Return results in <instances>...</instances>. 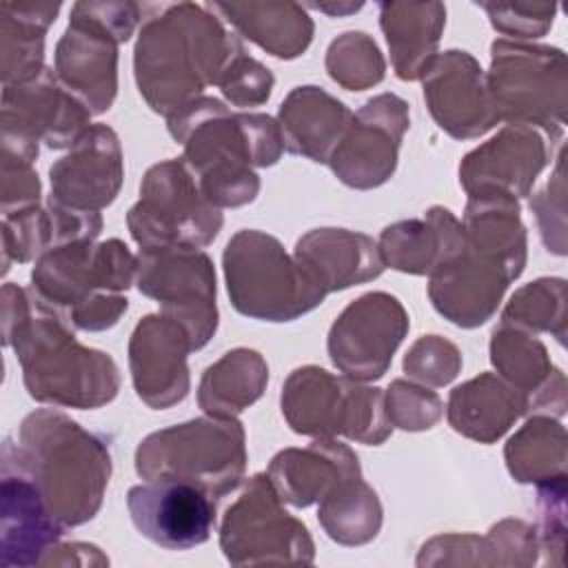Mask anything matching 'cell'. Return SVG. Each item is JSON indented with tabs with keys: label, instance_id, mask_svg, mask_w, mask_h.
<instances>
[{
	"label": "cell",
	"instance_id": "obj_1",
	"mask_svg": "<svg viewBox=\"0 0 568 568\" xmlns=\"http://www.w3.org/2000/svg\"><path fill=\"white\" fill-rule=\"evenodd\" d=\"M171 135L184 144V164L215 206H242L260 189L251 166L280 160L284 140L268 115L231 113L215 98H197L171 113Z\"/></svg>",
	"mask_w": 568,
	"mask_h": 568
},
{
	"label": "cell",
	"instance_id": "obj_2",
	"mask_svg": "<svg viewBox=\"0 0 568 568\" xmlns=\"http://www.w3.org/2000/svg\"><path fill=\"white\" fill-rule=\"evenodd\" d=\"M242 42L206 7L180 2L146 20L135 44V80L153 111L171 115L217 84Z\"/></svg>",
	"mask_w": 568,
	"mask_h": 568
},
{
	"label": "cell",
	"instance_id": "obj_3",
	"mask_svg": "<svg viewBox=\"0 0 568 568\" xmlns=\"http://www.w3.org/2000/svg\"><path fill=\"white\" fill-rule=\"evenodd\" d=\"M18 322L4 333L24 371L33 399L95 408L111 402L120 386L118 366L106 353L80 346L67 324L42 308L27 291H16Z\"/></svg>",
	"mask_w": 568,
	"mask_h": 568
},
{
	"label": "cell",
	"instance_id": "obj_4",
	"mask_svg": "<svg viewBox=\"0 0 568 568\" xmlns=\"http://www.w3.org/2000/svg\"><path fill=\"white\" fill-rule=\"evenodd\" d=\"M18 453L62 528L98 513L111 470L104 442L62 413L38 410L22 422Z\"/></svg>",
	"mask_w": 568,
	"mask_h": 568
},
{
	"label": "cell",
	"instance_id": "obj_5",
	"mask_svg": "<svg viewBox=\"0 0 568 568\" xmlns=\"http://www.w3.org/2000/svg\"><path fill=\"white\" fill-rule=\"evenodd\" d=\"M138 260L120 240L93 246L91 240L71 242L42 253L31 277L33 297L64 324L82 331H102L126 311L129 288Z\"/></svg>",
	"mask_w": 568,
	"mask_h": 568
},
{
	"label": "cell",
	"instance_id": "obj_6",
	"mask_svg": "<svg viewBox=\"0 0 568 568\" xmlns=\"http://www.w3.org/2000/svg\"><path fill=\"white\" fill-rule=\"evenodd\" d=\"M244 466V428L233 417H200L158 430L135 450L140 477L189 481L215 499L240 484Z\"/></svg>",
	"mask_w": 568,
	"mask_h": 568
},
{
	"label": "cell",
	"instance_id": "obj_7",
	"mask_svg": "<svg viewBox=\"0 0 568 568\" xmlns=\"http://www.w3.org/2000/svg\"><path fill=\"white\" fill-rule=\"evenodd\" d=\"M224 273L233 306L255 320L291 322L326 297L297 260L260 231H240L226 244Z\"/></svg>",
	"mask_w": 568,
	"mask_h": 568
},
{
	"label": "cell",
	"instance_id": "obj_8",
	"mask_svg": "<svg viewBox=\"0 0 568 568\" xmlns=\"http://www.w3.org/2000/svg\"><path fill=\"white\" fill-rule=\"evenodd\" d=\"M140 202L129 211L133 240L149 248H200L215 240L222 213L211 204L184 162L155 164L144 175Z\"/></svg>",
	"mask_w": 568,
	"mask_h": 568
},
{
	"label": "cell",
	"instance_id": "obj_9",
	"mask_svg": "<svg viewBox=\"0 0 568 568\" xmlns=\"http://www.w3.org/2000/svg\"><path fill=\"white\" fill-rule=\"evenodd\" d=\"M311 408L315 410L293 428L295 433L320 437L344 433L364 444H379L393 428L379 388L331 377L315 366L293 371L282 393V410L288 422Z\"/></svg>",
	"mask_w": 568,
	"mask_h": 568
},
{
	"label": "cell",
	"instance_id": "obj_10",
	"mask_svg": "<svg viewBox=\"0 0 568 568\" xmlns=\"http://www.w3.org/2000/svg\"><path fill=\"white\" fill-rule=\"evenodd\" d=\"M91 111L44 67L40 73L4 84L2 155L31 164L38 142L49 149L73 146L87 131Z\"/></svg>",
	"mask_w": 568,
	"mask_h": 568
},
{
	"label": "cell",
	"instance_id": "obj_11",
	"mask_svg": "<svg viewBox=\"0 0 568 568\" xmlns=\"http://www.w3.org/2000/svg\"><path fill=\"white\" fill-rule=\"evenodd\" d=\"M138 288L162 304V315L182 324L191 348H202L217 326L215 273L197 248H149L138 255Z\"/></svg>",
	"mask_w": 568,
	"mask_h": 568
},
{
	"label": "cell",
	"instance_id": "obj_12",
	"mask_svg": "<svg viewBox=\"0 0 568 568\" xmlns=\"http://www.w3.org/2000/svg\"><path fill=\"white\" fill-rule=\"evenodd\" d=\"M532 87L566 93L564 53L550 47H524L508 40L493 42L488 89L499 118L510 124H537L552 142H557L564 129V118L555 113Z\"/></svg>",
	"mask_w": 568,
	"mask_h": 568
},
{
	"label": "cell",
	"instance_id": "obj_13",
	"mask_svg": "<svg viewBox=\"0 0 568 568\" xmlns=\"http://www.w3.org/2000/svg\"><path fill=\"white\" fill-rule=\"evenodd\" d=\"M220 541L231 564H246L251 552H262L260 561H275V550H284L288 561H313V541L304 524L280 508V495L266 475H255L226 510Z\"/></svg>",
	"mask_w": 568,
	"mask_h": 568
},
{
	"label": "cell",
	"instance_id": "obj_14",
	"mask_svg": "<svg viewBox=\"0 0 568 568\" xmlns=\"http://www.w3.org/2000/svg\"><path fill=\"white\" fill-rule=\"evenodd\" d=\"M135 530L166 550L204 544L215 524V497L180 479H146L126 495Z\"/></svg>",
	"mask_w": 568,
	"mask_h": 568
},
{
	"label": "cell",
	"instance_id": "obj_15",
	"mask_svg": "<svg viewBox=\"0 0 568 568\" xmlns=\"http://www.w3.org/2000/svg\"><path fill=\"white\" fill-rule=\"evenodd\" d=\"M406 328V311L393 295L368 293L333 324L328 335L331 359L348 377L377 379L386 373Z\"/></svg>",
	"mask_w": 568,
	"mask_h": 568
},
{
	"label": "cell",
	"instance_id": "obj_16",
	"mask_svg": "<svg viewBox=\"0 0 568 568\" xmlns=\"http://www.w3.org/2000/svg\"><path fill=\"white\" fill-rule=\"evenodd\" d=\"M408 126L406 102L393 93L377 95L353 115L328 164L335 175L355 189L386 182L397 164L399 140Z\"/></svg>",
	"mask_w": 568,
	"mask_h": 568
},
{
	"label": "cell",
	"instance_id": "obj_17",
	"mask_svg": "<svg viewBox=\"0 0 568 568\" xmlns=\"http://www.w3.org/2000/svg\"><path fill=\"white\" fill-rule=\"evenodd\" d=\"M64 528L53 517L18 446L2 444V566L42 564Z\"/></svg>",
	"mask_w": 568,
	"mask_h": 568
},
{
	"label": "cell",
	"instance_id": "obj_18",
	"mask_svg": "<svg viewBox=\"0 0 568 568\" xmlns=\"http://www.w3.org/2000/svg\"><path fill=\"white\" fill-rule=\"evenodd\" d=\"M118 44L113 31L89 16L82 2L73 4L69 27L58 42V80L91 113H104L118 87Z\"/></svg>",
	"mask_w": 568,
	"mask_h": 568
},
{
	"label": "cell",
	"instance_id": "obj_19",
	"mask_svg": "<svg viewBox=\"0 0 568 568\" xmlns=\"http://www.w3.org/2000/svg\"><path fill=\"white\" fill-rule=\"evenodd\" d=\"M422 78L433 118L453 138L479 135L499 120L488 82L466 51L435 55Z\"/></svg>",
	"mask_w": 568,
	"mask_h": 568
},
{
	"label": "cell",
	"instance_id": "obj_20",
	"mask_svg": "<svg viewBox=\"0 0 568 568\" xmlns=\"http://www.w3.org/2000/svg\"><path fill=\"white\" fill-rule=\"evenodd\" d=\"M51 202L98 213L111 204L122 182V151L118 135L104 126H89L71 153L51 166Z\"/></svg>",
	"mask_w": 568,
	"mask_h": 568
},
{
	"label": "cell",
	"instance_id": "obj_21",
	"mask_svg": "<svg viewBox=\"0 0 568 568\" xmlns=\"http://www.w3.org/2000/svg\"><path fill=\"white\" fill-rule=\"evenodd\" d=\"M191 337L166 315H146L131 337V371L138 395L153 408H166L186 397V353Z\"/></svg>",
	"mask_w": 568,
	"mask_h": 568
},
{
	"label": "cell",
	"instance_id": "obj_22",
	"mask_svg": "<svg viewBox=\"0 0 568 568\" xmlns=\"http://www.w3.org/2000/svg\"><path fill=\"white\" fill-rule=\"evenodd\" d=\"M508 282L510 275L497 262L481 257L479 264V255L466 246L462 255L433 273L430 300L450 322L470 328L493 315Z\"/></svg>",
	"mask_w": 568,
	"mask_h": 568
},
{
	"label": "cell",
	"instance_id": "obj_23",
	"mask_svg": "<svg viewBox=\"0 0 568 568\" xmlns=\"http://www.w3.org/2000/svg\"><path fill=\"white\" fill-rule=\"evenodd\" d=\"M357 475L359 466L353 450L328 437L306 450H282L268 468V479L280 490V499L293 506H311L324 499L339 481Z\"/></svg>",
	"mask_w": 568,
	"mask_h": 568
},
{
	"label": "cell",
	"instance_id": "obj_24",
	"mask_svg": "<svg viewBox=\"0 0 568 568\" xmlns=\"http://www.w3.org/2000/svg\"><path fill=\"white\" fill-rule=\"evenodd\" d=\"M295 260L324 293L342 288L337 264H342L348 286L377 277L386 266L368 235L344 229H317L304 235L295 246Z\"/></svg>",
	"mask_w": 568,
	"mask_h": 568
},
{
	"label": "cell",
	"instance_id": "obj_25",
	"mask_svg": "<svg viewBox=\"0 0 568 568\" xmlns=\"http://www.w3.org/2000/svg\"><path fill=\"white\" fill-rule=\"evenodd\" d=\"M382 257L397 271L435 273L466 251L462 224L448 209L435 206L426 220L397 222L382 233Z\"/></svg>",
	"mask_w": 568,
	"mask_h": 568
},
{
	"label": "cell",
	"instance_id": "obj_26",
	"mask_svg": "<svg viewBox=\"0 0 568 568\" xmlns=\"http://www.w3.org/2000/svg\"><path fill=\"white\" fill-rule=\"evenodd\" d=\"M353 113L317 87H297L280 109V131L291 153L328 162Z\"/></svg>",
	"mask_w": 568,
	"mask_h": 568
},
{
	"label": "cell",
	"instance_id": "obj_27",
	"mask_svg": "<svg viewBox=\"0 0 568 568\" xmlns=\"http://www.w3.org/2000/svg\"><path fill=\"white\" fill-rule=\"evenodd\" d=\"M521 413H526L524 393L506 386L490 373L457 386L448 402L453 428L479 442L497 439Z\"/></svg>",
	"mask_w": 568,
	"mask_h": 568
},
{
	"label": "cell",
	"instance_id": "obj_28",
	"mask_svg": "<svg viewBox=\"0 0 568 568\" xmlns=\"http://www.w3.org/2000/svg\"><path fill=\"white\" fill-rule=\"evenodd\" d=\"M446 9L439 2L430 4H379V22L386 33L395 73L402 80L422 78L428 62L435 58V47L444 27Z\"/></svg>",
	"mask_w": 568,
	"mask_h": 568
},
{
	"label": "cell",
	"instance_id": "obj_29",
	"mask_svg": "<svg viewBox=\"0 0 568 568\" xmlns=\"http://www.w3.org/2000/svg\"><path fill=\"white\" fill-rule=\"evenodd\" d=\"M211 9L222 11L246 38L264 47L277 58H295L306 51L313 22L300 4H224L217 2Z\"/></svg>",
	"mask_w": 568,
	"mask_h": 568
},
{
	"label": "cell",
	"instance_id": "obj_30",
	"mask_svg": "<svg viewBox=\"0 0 568 568\" xmlns=\"http://www.w3.org/2000/svg\"><path fill=\"white\" fill-rule=\"evenodd\" d=\"M320 521L331 539L346 546H357L377 535L382 524V506L375 490H371L357 475L339 481L322 499Z\"/></svg>",
	"mask_w": 568,
	"mask_h": 568
},
{
	"label": "cell",
	"instance_id": "obj_31",
	"mask_svg": "<svg viewBox=\"0 0 568 568\" xmlns=\"http://www.w3.org/2000/svg\"><path fill=\"white\" fill-rule=\"evenodd\" d=\"M564 428L548 417L528 422L506 446L508 470L517 481H552L564 475Z\"/></svg>",
	"mask_w": 568,
	"mask_h": 568
},
{
	"label": "cell",
	"instance_id": "obj_32",
	"mask_svg": "<svg viewBox=\"0 0 568 568\" xmlns=\"http://www.w3.org/2000/svg\"><path fill=\"white\" fill-rule=\"evenodd\" d=\"M266 379L268 368L260 353L237 348L206 368L200 384V406L206 413L222 417L231 386L237 388L244 406H251L262 395Z\"/></svg>",
	"mask_w": 568,
	"mask_h": 568
},
{
	"label": "cell",
	"instance_id": "obj_33",
	"mask_svg": "<svg viewBox=\"0 0 568 568\" xmlns=\"http://www.w3.org/2000/svg\"><path fill=\"white\" fill-rule=\"evenodd\" d=\"M490 359L508 379L517 384V390H521L526 397V406L532 384L548 382L546 373H550V364L546 359V348L515 328L508 331L506 324L493 333Z\"/></svg>",
	"mask_w": 568,
	"mask_h": 568
},
{
	"label": "cell",
	"instance_id": "obj_34",
	"mask_svg": "<svg viewBox=\"0 0 568 568\" xmlns=\"http://www.w3.org/2000/svg\"><path fill=\"white\" fill-rule=\"evenodd\" d=\"M326 67H328L331 78L335 82L344 84L346 89H351L353 69H357L355 71L357 91H362L371 84H377L384 78V62H382L379 49L366 33H359V38H357V55H351L344 38H337L328 49Z\"/></svg>",
	"mask_w": 568,
	"mask_h": 568
},
{
	"label": "cell",
	"instance_id": "obj_35",
	"mask_svg": "<svg viewBox=\"0 0 568 568\" xmlns=\"http://www.w3.org/2000/svg\"><path fill=\"white\" fill-rule=\"evenodd\" d=\"M222 93L237 106H255L268 100L273 75L257 60L248 58L244 49L229 62L217 80Z\"/></svg>",
	"mask_w": 568,
	"mask_h": 568
},
{
	"label": "cell",
	"instance_id": "obj_36",
	"mask_svg": "<svg viewBox=\"0 0 568 568\" xmlns=\"http://www.w3.org/2000/svg\"><path fill=\"white\" fill-rule=\"evenodd\" d=\"M435 342L437 335H428L424 339H419L413 351L406 355L404 359V371L408 375H413L419 382H428L435 386L448 384L457 371H459V353L453 344H448L439 357H433L435 353Z\"/></svg>",
	"mask_w": 568,
	"mask_h": 568
},
{
	"label": "cell",
	"instance_id": "obj_37",
	"mask_svg": "<svg viewBox=\"0 0 568 568\" xmlns=\"http://www.w3.org/2000/svg\"><path fill=\"white\" fill-rule=\"evenodd\" d=\"M388 390H390L388 393V415H395L397 410H404L410 406V413L406 415L402 428L422 430V428H430V424H435L439 419L442 402L435 393L417 388L402 379L393 382V386Z\"/></svg>",
	"mask_w": 568,
	"mask_h": 568
},
{
	"label": "cell",
	"instance_id": "obj_38",
	"mask_svg": "<svg viewBox=\"0 0 568 568\" xmlns=\"http://www.w3.org/2000/svg\"><path fill=\"white\" fill-rule=\"evenodd\" d=\"M508 16H517V20L504 22L495 29L508 36H521V38H535L541 36L550 24L555 16V4H499Z\"/></svg>",
	"mask_w": 568,
	"mask_h": 568
}]
</instances>
